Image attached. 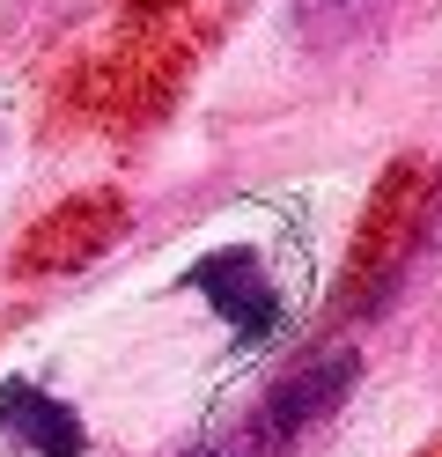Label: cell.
I'll return each mask as SVG.
<instances>
[{
    "instance_id": "4",
    "label": "cell",
    "mask_w": 442,
    "mask_h": 457,
    "mask_svg": "<svg viewBox=\"0 0 442 457\" xmlns=\"http://www.w3.org/2000/svg\"><path fill=\"white\" fill-rule=\"evenodd\" d=\"M376 8V0H288V15H295V30H303L310 45H332V37H346L354 22H362Z\"/></svg>"
},
{
    "instance_id": "2",
    "label": "cell",
    "mask_w": 442,
    "mask_h": 457,
    "mask_svg": "<svg viewBox=\"0 0 442 457\" xmlns=\"http://www.w3.org/2000/svg\"><path fill=\"white\" fill-rule=\"evenodd\" d=\"M185 288L214 310V318L244 339V347H265V339L280 332V318H288V303H280V288H273V273H265V259L251 244H229V251H206V259H192L185 266Z\"/></svg>"
},
{
    "instance_id": "1",
    "label": "cell",
    "mask_w": 442,
    "mask_h": 457,
    "mask_svg": "<svg viewBox=\"0 0 442 457\" xmlns=\"http://www.w3.org/2000/svg\"><path fill=\"white\" fill-rule=\"evenodd\" d=\"M354 384H362V354H354L346 339L310 347L303 361H288L229 428H214V436L192 443L185 457H288L295 443H310L317 428L346 406Z\"/></svg>"
},
{
    "instance_id": "3",
    "label": "cell",
    "mask_w": 442,
    "mask_h": 457,
    "mask_svg": "<svg viewBox=\"0 0 442 457\" xmlns=\"http://www.w3.org/2000/svg\"><path fill=\"white\" fill-rule=\"evenodd\" d=\"M0 436L29 457H88V420L52 398L38 377H8L0 384Z\"/></svg>"
}]
</instances>
